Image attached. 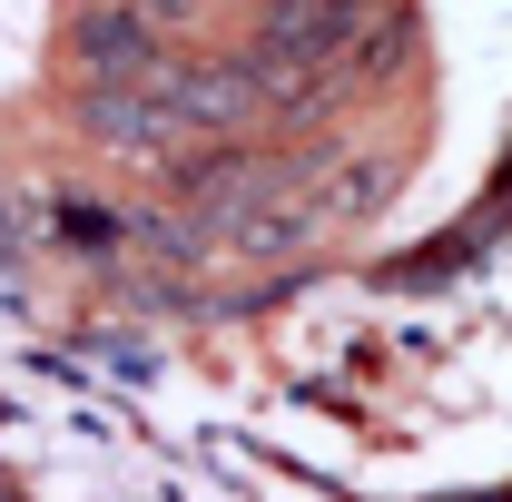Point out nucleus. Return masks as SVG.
I'll list each match as a JSON object with an SVG mask.
<instances>
[{
  "label": "nucleus",
  "mask_w": 512,
  "mask_h": 502,
  "mask_svg": "<svg viewBox=\"0 0 512 502\" xmlns=\"http://www.w3.org/2000/svg\"><path fill=\"white\" fill-rule=\"evenodd\" d=\"M69 60L89 69V89H138V79H158V20L148 10H128V0H89L79 20H69Z\"/></svg>",
  "instance_id": "1"
},
{
  "label": "nucleus",
  "mask_w": 512,
  "mask_h": 502,
  "mask_svg": "<svg viewBox=\"0 0 512 502\" xmlns=\"http://www.w3.org/2000/svg\"><path fill=\"white\" fill-rule=\"evenodd\" d=\"M148 89H158V119H168L178 148H188V138H217V128H237L256 109L247 60H188V69H158Z\"/></svg>",
  "instance_id": "2"
},
{
  "label": "nucleus",
  "mask_w": 512,
  "mask_h": 502,
  "mask_svg": "<svg viewBox=\"0 0 512 502\" xmlns=\"http://www.w3.org/2000/svg\"><path fill=\"white\" fill-rule=\"evenodd\" d=\"M89 128L109 138V148H138V158H158V148H178L168 119H158V89L138 79V89H89Z\"/></svg>",
  "instance_id": "3"
}]
</instances>
